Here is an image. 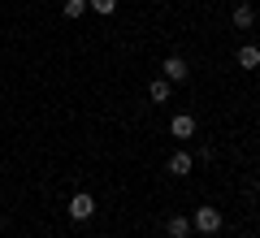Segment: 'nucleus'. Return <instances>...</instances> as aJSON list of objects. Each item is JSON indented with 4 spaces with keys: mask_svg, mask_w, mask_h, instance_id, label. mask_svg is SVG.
Masks as SVG:
<instances>
[{
    "mask_svg": "<svg viewBox=\"0 0 260 238\" xmlns=\"http://www.w3.org/2000/svg\"><path fill=\"white\" fill-rule=\"evenodd\" d=\"M160 78H165V83H186L191 70H186L182 56H165V61H160Z\"/></svg>",
    "mask_w": 260,
    "mask_h": 238,
    "instance_id": "f257e3e1",
    "label": "nucleus"
},
{
    "mask_svg": "<svg viewBox=\"0 0 260 238\" xmlns=\"http://www.w3.org/2000/svg\"><path fill=\"white\" fill-rule=\"evenodd\" d=\"M65 212H70L74 221H91V217H95V199H91L87 191H78L74 199H70V208H65Z\"/></svg>",
    "mask_w": 260,
    "mask_h": 238,
    "instance_id": "f03ea898",
    "label": "nucleus"
},
{
    "mask_svg": "<svg viewBox=\"0 0 260 238\" xmlns=\"http://www.w3.org/2000/svg\"><path fill=\"white\" fill-rule=\"evenodd\" d=\"M191 225L200 229V234H217V229H221V212H217V208H200L191 217Z\"/></svg>",
    "mask_w": 260,
    "mask_h": 238,
    "instance_id": "7ed1b4c3",
    "label": "nucleus"
},
{
    "mask_svg": "<svg viewBox=\"0 0 260 238\" xmlns=\"http://www.w3.org/2000/svg\"><path fill=\"white\" fill-rule=\"evenodd\" d=\"M169 134H174V139H191L195 134V117H191V113H178V117L169 121Z\"/></svg>",
    "mask_w": 260,
    "mask_h": 238,
    "instance_id": "20e7f679",
    "label": "nucleus"
},
{
    "mask_svg": "<svg viewBox=\"0 0 260 238\" xmlns=\"http://www.w3.org/2000/svg\"><path fill=\"white\" fill-rule=\"evenodd\" d=\"M195 169V156H186V152H174L169 156V174H178V178H186Z\"/></svg>",
    "mask_w": 260,
    "mask_h": 238,
    "instance_id": "39448f33",
    "label": "nucleus"
},
{
    "mask_svg": "<svg viewBox=\"0 0 260 238\" xmlns=\"http://www.w3.org/2000/svg\"><path fill=\"white\" fill-rule=\"evenodd\" d=\"M239 65H243V70H260V48L256 44H243L239 48Z\"/></svg>",
    "mask_w": 260,
    "mask_h": 238,
    "instance_id": "423d86ee",
    "label": "nucleus"
},
{
    "mask_svg": "<svg viewBox=\"0 0 260 238\" xmlns=\"http://www.w3.org/2000/svg\"><path fill=\"white\" fill-rule=\"evenodd\" d=\"M251 22H256V9H251L247 0H243V5H234V26H243V30H247Z\"/></svg>",
    "mask_w": 260,
    "mask_h": 238,
    "instance_id": "0eeeda50",
    "label": "nucleus"
},
{
    "mask_svg": "<svg viewBox=\"0 0 260 238\" xmlns=\"http://www.w3.org/2000/svg\"><path fill=\"white\" fill-rule=\"evenodd\" d=\"M169 87H174V83H165V78H152V83H148V95H152L156 104H165V100H169Z\"/></svg>",
    "mask_w": 260,
    "mask_h": 238,
    "instance_id": "6e6552de",
    "label": "nucleus"
},
{
    "mask_svg": "<svg viewBox=\"0 0 260 238\" xmlns=\"http://www.w3.org/2000/svg\"><path fill=\"white\" fill-rule=\"evenodd\" d=\"M169 238H191V221H186V217H169Z\"/></svg>",
    "mask_w": 260,
    "mask_h": 238,
    "instance_id": "1a4fd4ad",
    "label": "nucleus"
},
{
    "mask_svg": "<svg viewBox=\"0 0 260 238\" xmlns=\"http://www.w3.org/2000/svg\"><path fill=\"white\" fill-rule=\"evenodd\" d=\"M61 13H65V18H83V13H87V0H65Z\"/></svg>",
    "mask_w": 260,
    "mask_h": 238,
    "instance_id": "9d476101",
    "label": "nucleus"
},
{
    "mask_svg": "<svg viewBox=\"0 0 260 238\" xmlns=\"http://www.w3.org/2000/svg\"><path fill=\"white\" fill-rule=\"evenodd\" d=\"M87 9H95V13H104V18H109V13L117 9V0H87Z\"/></svg>",
    "mask_w": 260,
    "mask_h": 238,
    "instance_id": "9b49d317",
    "label": "nucleus"
},
{
    "mask_svg": "<svg viewBox=\"0 0 260 238\" xmlns=\"http://www.w3.org/2000/svg\"><path fill=\"white\" fill-rule=\"evenodd\" d=\"M256 195H260V178H256Z\"/></svg>",
    "mask_w": 260,
    "mask_h": 238,
    "instance_id": "f8f14e48",
    "label": "nucleus"
}]
</instances>
